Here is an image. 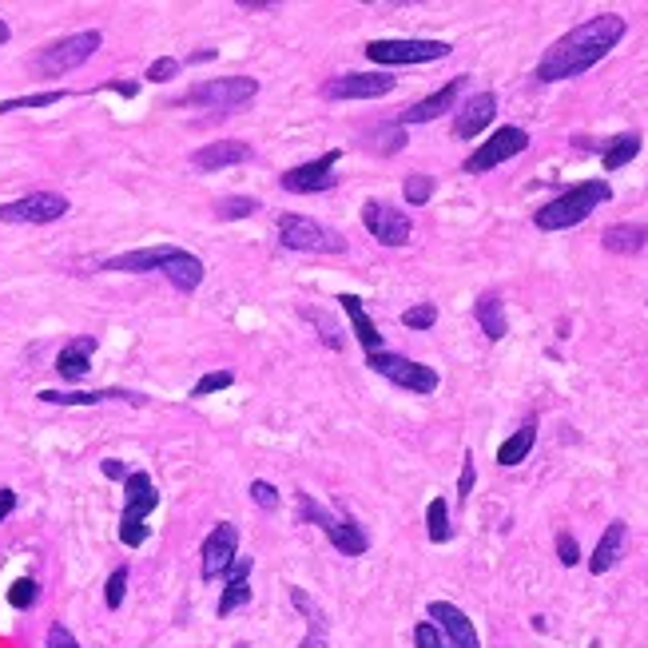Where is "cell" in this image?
<instances>
[{
    "instance_id": "6da1fadb",
    "label": "cell",
    "mask_w": 648,
    "mask_h": 648,
    "mask_svg": "<svg viewBox=\"0 0 648 648\" xmlns=\"http://www.w3.org/2000/svg\"><path fill=\"white\" fill-rule=\"evenodd\" d=\"M625 16L617 12H601V16H589L585 24L569 28L561 40H553L537 64V80L541 84H561V80H573L581 72H589L593 64H601L621 40H625Z\"/></svg>"
},
{
    "instance_id": "7a4b0ae2",
    "label": "cell",
    "mask_w": 648,
    "mask_h": 648,
    "mask_svg": "<svg viewBox=\"0 0 648 648\" xmlns=\"http://www.w3.org/2000/svg\"><path fill=\"white\" fill-rule=\"evenodd\" d=\"M609 195H613V187H609L605 179H585V183L561 191L557 199H549L545 207H537L533 223H537L541 231H569V227L585 223L601 203H609Z\"/></svg>"
},
{
    "instance_id": "3957f363",
    "label": "cell",
    "mask_w": 648,
    "mask_h": 648,
    "mask_svg": "<svg viewBox=\"0 0 648 648\" xmlns=\"http://www.w3.org/2000/svg\"><path fill=\"white\" fill-rule=\"evenodd\" d=\"M100 44H104V36H100L96 28L72 32V36H64V40H52L48 48H40V52L32 56V72L44 76V80H56V76H64V72L88 64V60L96 56Z\"/></svg>"
},
{
    "instance_id": "277c9868",
    "label": "cell",
    "mask_w": 648,
    "mask_h": 648,
    "mask_svg": "<svg viewBox=\"0 0 648 648\" xmlns=\"http://www.w3.org/2000/svg\"><path fill=\"white\" fill-rule=\"evenodd\" d=\"M156 505H160L156 482L144 470L128 474V482H124V513H120V541L128 549H140L148 541V513Z\"/></svg>"
},
{
    "instance_id": "5b68a950",
    "label": "cell",
    "mask_w": 648,
    "mask_h": 648,
    "mask_svg": "<svg viewBox=\"0 0 648 648\" xmlns=\"http://www.w3.org/2000/svg\"><path fill=\"white\" fill-rule=\"evenodd\" d=\"M279 243L291 247V251H319V255H342L346 251V239L311 215H283L279 219Z\"/></svg>"
},
{
    "instance_id": "8992f818",
    "label": "cell",
    "mask_w": 648,
    "mask_h": 648,
    "mask_svg": "<svg viewBox=\"0 0 648 648\" xmlns=\"http://www.w3.org/2000/svg\"><path fill=\"white\" fill-rule=\"evenodd\" d=\"M255 96H259V80H251V76H223V80L195 84L179 104H183V108L199 104V108H223V112H231V108L251 104Z\"/></svg>"
},
{
    "instance_id": "52a82bcc",
    "label": "cell",
    "mask_w": 648,
    "mask_h": 648,
    "mask_svg": "<svg viewBox=\"0 0 648 648\" xmlns=\"http://www.w3.org/2000/svg\"><path fill=\"white\" fill-rule=\"evenodd\" d=\"M366 366L374 374L390 378L402 390H414V394H434L438 390V370L422 366L414 358H402V354H390V350H374V354H366Z\"/></svg>"
},
{
    "instance_id": "ba28073f",
    "label": "cell",
    "mask_w": 648,
    "mask_h": 648,
    "mask_svg": "<svg viewBox=\"0 0 648 648\" xmlns=\"http://www.w3.org/2000/svg\"><path fill=\"white\" fill-rule=\"evenodd\" d=\"M299 513L307 517V521H315L319 529H323L326 537H330V545L338 549V553H346V557H362L366 549H370V541H366V533L350 521V517H334L330 509H323L315 497H299Z\"/></svg>"
},
{
    "instance_id": "9c48e42d",
    "label": "cell",
    "mask_w": 648,
    "mask_h": 648,
    "mask_svg": "<svg viewBox=\"0 0 648 648\" xmlns=\"http://www.w3.org/2000/svg\"><path fill=\"white\" fill-rule=\"evenodd\" d=\"M68 199L60 191H32L12 203H0V223H24V227H44L68 215Z\"/></svg>"
},
{
    "instance_id": "30bf717a",
    "label": "cell",
    "mask_w": 648,
    "mask_h": 648,
    "mask_svg": "<svg viewBox=\"0 0 648 648\" xmlns=\"http://www.w3.org/2000/svg\"><path fill=\"white\" fill-rule=\"evenodd\" d=\"M454 48L446 40H370L366 56L374 64H430V60H446Z\"/></svg>"
},
{
    "instance_id": "8fae6325",
    "label": "cell",
    "mask_w": 648,
    "mask_h": 648,
    "mask_svg": "<svg viewBox=\"0 0 648 648\" xmlns=\"http://www.w3.org/2000/svg\"><path fill=\"white\" fill-rule=\"evenodd\" d=\"M362 227L382 243V247H406L414 235V223L402 207L382 203V199H366L362 203Z\"/></svg>"
},
{
    "instance_id": "7c38bea8",
    "label": "cell",
    "mask_w": 648,
    "mask_h": 648,
    "mask_svg": "<svg viewBox=\"0 0 648 648\" xmlns=\"http://www.w3.org/2000/svg\"><path fill=\"white\" fill-rule=\"evenodd\" d=\"M529 148V132L525 128H497L493 136H489L486 144L466 160V175H482V171H493L497 163L513 160V156H521Z\"/></svg>"
},
{
    "instance_id": "4fadbf2b",
    "label": "cell",
    "mask_w": 648,
    "mask_h": 648,
    "mask_svg": "<svg viewBox=\"0 0 648 648\" xmlns=\"http://www.w3.org/2000/svg\"><path fill=\"white\" fill-rule=\"evenodd\" d=\"M394 92V76L390 72H346L323 84L326 100H378Z\"/></svg>"
},
{
    "instance_id": "5bb4252c",
    "label": "cell",
    "mask_w": 648,
    "mask_h": 648,
    "mask_svg": "<svg viewBox=\"0 0 648 648\" xmlns=\"http://www.w3.org/2000/svg\"><path fill=\"white\" fill-rule=\"evenodd\" d=\"M239 557V525L235 521H219L207 541H203V581H215V577H227L231 561Z\"/></svg>"
},
{
    "instance_id": "9a60e30c",
    "label": "cell",
    "mask_w": 648,
    "mask_h": 648,
    "mask_svg": "<svg viewBox=\"0 0 648 648\" xmlns=\"http://www.w3.org/2000/svg\"><path fill=\"white\" fill-rule=\"evenodd\" d=\"M338 148L334 152H326L319 160L311 163H299V167H291V171H283V187L291 191V195H315V191H326V187H334L338 183V175H334V167H338Z\"/></svg>"
},
{
    "instance_id": "2e32d148",
    "label": "cell",
    "mask_w": 648,
    "mask_h": 648,
    "mask_svg": "<svg viewBox=\"0 0 648 648\" xmlns=\"http://www.w3.org/2000/svg\"><path fill=\"white\" fill-rule=\"evenodd\" d=\"M430 621L438 625V633H442L446 648H482L474 621H470L458 605H450V601H434V605H430Z\"/></svg>"
},
{
    "instance_id": "e0dca14e",
    "label": "cell",
    "mask_w": 648,
    "mask_h": 648,
    "mask_svg": "<svg viewBox=\"0 0 648 648\" xmlns=\"http://www.w3.org/2000/svg\"><path fill=\"white\" fill-rule=\"evenodd\" d=\"M183 247H171V243H160V247H140V251H124L116 259H104V271H120V275H148V271H163Z\"/></svg>"
},
{
    "instance_id": "ac0fdd59",
    "label": "cell",
    "mask_w": 648,
    "mask_h": 648,
    "mask_svg": "<svg viewBox=\"0 0 648 648\" xmlns=\"http://www.w3.org/2000/svg\"><path fill=\"white\" fill-rule=\"evenodd\" d=\"M462 88H466V76H458V80H450L446 88H438L434 96H426V100H418V104H410L406 112H402V128L406 124H430V120H438L442 112H450L454 104H458V96H462Z\"/></svg>"
},
{
    "instance_id": "d6986e66",
    "label": "cell",
    "mask_w": 648,
    "mask_h": 648,
    "mask_svg": "<svg viewBox=\"0 0 648 648\" xmlns=\"http://www.w3.org/2000/svg\"><path fill=\"white\" fill-rule=\"evenodd\" d=\"M40 402L48 406H96V402H132V406H144V394H132V390H40L36 394Z\"/></svg>"
},
{
    "instance_id": "ffe728a7",
    "label": "cell",
    "mask_w": 648,
    "mask_h": 648,
    "mask_svg": "<svg viewBox=\"0 0 648 648\" xmlns=\"http://www.w3.org/2000/svg\"><path fill=\"white\" fill-rule=\"evenodd\" d=\"M493 116H497V96H493V92H478V96L466 100V108L458 112V120H454V136H458V140H474L482 128L493 124Z\"/></svg>"
},
{
    "instance_id": "44dd1931",
    "label": "cell",
    "mask_w": 648,
    "mask_h": 648,
    "mask_svg": "<svg viewBox=\"0 0 648 648\" xmlns=\"http://www.w3.org/2000/svg\"><path fill=\"white\" fill-rule=\"evenodd\" d=\"M92 354H96V338H88V334H80V338H72L60 354H56V374L64 378V382H80L92 366Z\"/></svg>"
},
{
    "instance_id": "7402d4cb",
    "label": "cell",
    "mask_w": 648,
    "mask_h": 648,
    "mask_svg": "<svg viewBox=\"0 0 648 648\" xmlns=\"http://www.w3.org/2000/svg\"><path fill=\"white\" fill-rule=\"evenodd\" d=\"M625 541H629V525L625 521H609V529H605V537L597 541V549H593V557H589V573H609L621 557H625Z\"/></svg>"
},
{
    "instance_id": "603a6c76",
    "label": "cell",
    "mask_w": 648,
    "mask_h": 648,
    "mask_svg": "<svg viewBox=\"0 0 648 648\" xmlns=\"http://www.w3.org/2000/svg\"><path fill=\"white\" fill-rule=\"evenodd\" d=\"M255 156V148L251 144H243V140H219V144H207V148H199L191 163L199 167V171H219V167H231V163H243Z\"/></svg>"
},
{
    "instance_id": "cb8c5ba5",
    "label": "cell",
    "mask_w": 648,
    "mask_h": 648,
    "mask_svg": "<svg viewBox=\"0 0 648 648\" xmlns=\"http://www.w3.org/2000/svg\"><path fill=\"white\" fill-rule=\"evenodd\" d=\"M338 307L346 311V319H350V326H354V338L362 342V350H366V354L382 350V334H378L374 319L362 311V299H358V295H338Z\"/></svg>"
},
{
    "instance_id": "d4e9b609",
    "label": "cell",
    "mask_w": 648,
    "mask_h": 648,
    "mask_svg": "<svg viewBox=\"0 0 648 648\" xmlns=\"http://www.w3.org/2000/svg\"><path fill=\"white\" fill-rule=\"evenodd\" d=\"M601 243H605V251H613V255H637V251H645L648 227L645 223H613V227H605Z\"/></svg>"
},
{
    "instance_id": "484cf974",
    "label": "cell",
    "mask_w": 648,
    "mask_h": 648,
    "mask_svg": "<svg viewBox=\"0 0 648 648\" xmlns=\"http://www.w3.org/2000/svg\"><path fill=\"white\" fill-rule=\"evenodd\" d=\"M163 275H167V283L175 287V291H183V295H191L199 283H203V259L199 255H191V251H179L167 267H163Z\"/></svg>"
},
{
    "instance_id": "4316f807",
    "label": "cell",
    "mask_w": 648,
    "mask_h": 648,
    "mask_svg": "<svg viewBox=\"0 0 648 648\" xmlns=\"http://www.w3.org/2000/svg\"><path fill=\"white\" fill-rule=\"evenodd\" d=\"M474 315H478V326L486 330L489 342H501L509 334V323H505V303L497 291H486L478 303H474Z\"/></svg>"
},
{
    "instance_id": "83f0119b",
    "label": "cell",
    "mask_w": 648,
    "mask_h": 648,
    "mask_svg": "<svg viewBox=\"0 0 648 648\" xmlns=\"http://www.w3.org/2000/svg\"><path fill=\"white\" fill-rule=\"evenodd\" d=\"M533 442H537V426L529 422V426H521L509 442H501V450H497V466H521V462L529 458Z\"/></svg>"
},
{
    "instance_id": "f1b7e54d",
    "label": "cell",
    "mask_w": 648,
    "mask_h": 648,
    "mask_svg": "<svg viewBox=\"0 0 648 648\" xmlns=\"http://www.w3.org/2000/svg\"><path fill=\"white\" fill-rule=\"evenodd\" d=\"M426 533H430V541H434V545H442V541H450V537H454L446 497H434V501H430V509H426Z\"/></svg>"
},
{
    "instance_id": "f546056e",
    "label": "cell",
    "mask_w": 648,
    "mask_h": 648,
    "mask_svg": "<svg viewBox=\"0 0 648 648\" xmlns=\"http://www.w3.org/2000/svg\"><path fill=\"white\" fill-rule=\"evenodd\" d=\"M637 152H641V136H637V132L617 136V140L605 148V171H621L629 160H637Z\"/></svg>"
},
{
    "instance_id": "4dcf8cb0",
    "label": "cell",
    "mask_w": 648,
    "mask_h": 648,
    "mask_svg": "<svg viewBox=\"0 0 648 648\" xmlns=\"http://www.w3.org/2000/svg\"><path fill=\"white\" fill-rule=\"evenodd\" d=\"M68 92L64 88H52V92H28V96H12V100H0V116L8 112H24V108H52L60 104Z\"/></svg>"
},
{
    "instance_id": "1f68e13d",
    "label": "cell",
    "mask_w": 648,
    "mask_h": 648,
    "mask_svg": "<svg viewBox=\"0 0 648 648\" xmlns=\"http://www.w3.org/2000/svg\"><path fill=\"white\" fill-rule=\"evenodd\" d=\"M251 601V581H227L223 597H219V617H231L235 609H243Z\"/></svg>"
},
{
    "instance_id": "d6a6232c",
    "label": "cell",
    "mask_w": 648,
    "mask_h": 648,
    "mask_svg": "<svg viewBox=\"0 0 648 648\" xmlns=\"http://www.w3.org/2000/svg\"><path fill=\"white\" fill-rule=\"evenodd\" d=\"M36 597H40V585H36L32 577L12 581V589H8V605H12V609H32V605H36Z\"/></svg>"
},
{
    "instance_id": "836d02e7",
    "label": "cell",
    "mask_w": 648,
    "mask_h": 648,
    "mask_svg": "<svg viewBox=\"0 0 648 648\" xmlns=\"http://www.w3.org/2000/svg\"><path fill=\"white\" fill-rule=\"evenodd\" d=\"M402 195H406V203H410V207H422V203L434 195V179H430V175H410Z\"/></svg>"
},
{
    "instance_id": "e575fe53",
    "label": "cell",
    "mask_w": 648,
    "mask_h": 648,
    "mask_svg": "<svg viewBox=\"0 0 648 648\" xmlns=\"http://www.w3.org/2000/svg\"><path fill=\"white\" fill-rule=\"evenodd\" d=\"M124 593H128V569L120 565V569L108 577V585H104V605H108V609H120V605H124Z\"/></svg>"
},
{
    "instance_id": "d590c367",
    "label": "cell",
    "mask_w": 648,
    "mask_h": 648,
    "mask_svg": "<svg viewBox=\"0 0 648 648\" xmlns=\"http://www.w3.org/2000/svg\"><path fill=\"white\" fill-rule=\"evenodd\" d=\"M434 323H438V307L434 303H418V307H410L402 315V326H410V330H430Z\"/></svg>"
},
{
    "instance_id": "8d00e7d4",
    "label": "cell",
    "mask_w": 648,
    "mask_h": 648,
    "mask_svg": "<svg viewBox=\"0 0 648 648\" xmlns=\"http://www.w3.org/2000/svg\"><path fill=\"white\" fill-rule=\"evenodd\" d=\"M255 211H259V203L247 199V195H243V199H223V203L215 207L219 219H247V215H255Z\"/></svg>"
},
{
    "instance_id": "74e56055",
    "label": "cell",
    "mask_w": 648,
    "mask_h": 648,
    "mask_svg": "<svg viewBox=\"0 0 648 648\" xmlns=\"http://www.w3.org/2000/svg\"><path fill=\"white\" fill-rule=\"evenodd\" d=\"M235 378L227 374V370H215V374H203L195 386H191V398H207V394H215V390H227Z\"/></svg>"
},
{
    "instance_id": "f35d334b",
    "label": "cell",
    "mask_w": 648,
    "mask_h": 648,
    "mask_svg": "<svg viewBox=\"0 0 648 648\" xmlns=\"http://www.w3.org/2000/svg\"><path fill=\"white\" fill-rule=\"evenodd\" d=\"M175 76H179V60H175V56H160V60L148 64V80H152V84H167V80H175Z\"/></svg>"
},
{
    "instance_id": "ab89813d",
    "label": "cell",
    "mask_w": 648,
    "mask_h": 648,
    "mask_svg": "<svg viewBox=\"0 0 648 648\" xmlns=\"http://www.w3.org/2000/svg\"><path fill=\"white\" fill-rule=\"evenodd\" d=\"M414 645L418 648H446V641H442V633H438L434 621H422V625L414 629Z\"/></svg>"
},
{
    "instance_id": "60d3db41",
    "label": "cell",
    "mask_w": 648,
    "mask_h": 648,
    "mask_svg": "<svg viewBox=\"0 0 648 648\" xmlns=\"http://www.w3.org/2000/svg\"><path fill=\"white\" fill-rule=\"evenodd\" d=\"M557 557H561V565H569V569L581 561V545H577L573 533H561V537H557Z\"/></svg>"
},
{
    "instance_id": "b9f144b4",
    "label": "cell",
    "mask_w": 648,
    "mask_h": 648,
    "mask_svg": "<svg viewBox=\"0 0 648 648\" xmlns=\"http://www.w3.org/2000/svg\"><path fill=\"white\" fill-rule=\"evenodd\" d=\"M251 501L259 509H275L279 505V489L271 486V482H251Z\"/></svg>"
},
{
    "instance_id": "7bdbcfd3",
    "label": "cell",
    "mask_w": 648,
    "mask_h": 648,
    "mask_svg": "<svg viewBox=\"0 0 648 648\" xmlns=\"http://www.w3.org/2000/svg\"><path fill=\"white\" fill-rule=\"evenodd\" d=\"M299 648H326V617H315V621H311V633L303 637V645Z\"/></svg>"
},
{
    "instance_id": "ee69618b",
    "label": "cell",
    "mask_w": 648,
    "mask_h": 648,
    "mask_svg": "<svg viewBox=\"0 0 648 648\" xmlns=\"http://www.w3.org/2000/svg\"><path fill=\"white\" fill-rule=\"evenodd\" d=\"M44 648H80V645H76V637H72L64 625H52V629H48V645Z\"/></svg>"
},
{
    "instance_id": "f6af8a7d",
    "label": "cell",
    "mask_w": 648,
    "mask_h": 648,
    "mask_svg": "<svg viewBox=\"0 0 648 648\" xmlns=\"http://www.w3.org/2000/svg\"><path fill=\"white\" fill-rule=\"evenodd\" d=\"M474 478H478V474H474V458L466 454V466H462V478H458V497H462V501L474 493Z\"/></svg>"
},
{
    "instance_id": "bcb514c9",
    "label": "cell",
    "mask_w": 648,
    "mask_h": 648,
    "mask_svg": "<svg viewBox=\"0 0 648 648\" xmlns=\"http://www.w3.org/2000/svg\"><path fill=\"white\" fill-rule=\"evenodd\" d=\"M251 565H255L251 557H235L231 569H227V581H247L251 577Z\"/></svg>"
},
{
    "instance_id": "7dc6e473",
    "label": "cell",
    "mask_w": 648,
    "mask_h": 648,
    "mask_svg": "<svg viewBox=\"0 0 648 648\" xmlns=\"http://www.w3.org/2000/svg\"><path fill=\"white\" fill-rule=\"evenodd\" d=\"M100 470H104V478L128 482V466H124V462H116V458H104V462H100Z\"/></svg>"
},
{
    "instance_id": "c3c4849f",
    "label": "cell",
    "mask_w": 648,
    "mask_h": 648,
    "mask_svg": "<svg viewBox=\"0 0 648 648\" xmlns=\"http://www.w3.org/2000/svg\"><path fill=\"white\" fill-rule=\"evenodd\" d=\"M239 8H243V12H271L275 0H239Z\"/></svg>"
},
{
    "instance_id": "681fc988",
    "label": "cell",
    "mask_w": 648,
    "mask_h": 648,
    "mask_svg": "<svg viewBox=\"0 0 648 648\" xmlns=\"http://www.w3.org/2000/svg\"><path fill=\"white\" fill-rule=\"evenodd\" d=\"M12 509H16V493H12V489H0V521H4Z\"/></svg>"
},
{
    "instance_id": "f907efd6",
    "label": "cell",
    "mask_w": 648,
    "mask_h": 648,
    "mask_svg": "<svg viewBox=\"0 0 648 648\" xmlns=\"http://www.w3.org/2000/svg\"><path fill=\"white\" fill-rule=\"evenodd\" d=\"M8 36H12V32H8V24L0 20V44H8Z\"/></svg>"
},
{
    "instance_id": "816d5d0a",
    "label": "cell",
    "mask_w": 648,
    "mask_h": 648,
    "mask_svg": "<svg viewBox=\"0 0 648 648\" xmlns=\"http://www.w3.org/2000/svg\"><path fill=\"white\" fill-rule=\"evenodd\" d=\"M589 648H601V645H597V641H593V645H589Z\"/></svg>"
},
{
    "instance_id": "f5cc1de1",
    "label": "cell",
    "mask_w": 648,
    "mask_h": 648,
    "mask_svg": "<svg viewBox=\"0 0 648 648\" xmlns=\"http://www.w3.org/2000/svg\"><path fill=\"white\" fill-rule=\"evenodd\" d=\"M239 648H247V645H239Z\"/></svg>"
}]
</instances>
